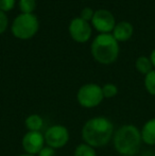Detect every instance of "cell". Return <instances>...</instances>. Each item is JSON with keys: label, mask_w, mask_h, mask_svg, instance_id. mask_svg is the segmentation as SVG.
I'll list each match as a JSON object with an SVG mask.
<instances>
[{"label": "cell", "mask_w": 155, "mask_h": 156, "mask_svg": "<svg viewBox=\"0 0 155 156\" xmlns=\"http://www.w3.org/2000/svg\"><path fill=\"white\" fill-rule=\"evenodd\" d=\"M115 133L114 123L108 118L98 116L88 119L81 131V136L85 144L93 148H103L113 140Z\"/></svg>", "instance_id": "obj_1"}, {"label": "cell", "mask_w": 155, "mask_h": 156, "mask_svg": "<svg viewBox=\"0 0 155 156\" xmlns=\"http://www.w3.org/2000/svg\"><path fill=\"white\" fill-rule=\"evenodd\" d=\"M35 8V0H19V9L23 14H32Z\"/></svg>", "instance_id": "obj_16"}, {"label": "cell", "mask_w": 155, "mask_h": 156, "mask_svg": "<svg viewBox=\"0 0 155 156\" xmlns=\"http://www.w3.org/2000/svg\"><path fill=\"white\" fill-rule=\"evenodd\" d=\"M115 150L119 155L135 156L140 151L143 139L140 129L133 124H124L116 129L113 137Z\"/></svg>", "instance_id": "obj_2"}, {"label": "cell", "mask_w": 155, "mask_h": 156, "mask_svg": "<svg viewBox=\"0 0 155 156\" xmlns=\"http://www.w3.org/2000/svg\"><path fill=\"white\" fill-rule=\"evenodd\" d=\"M91 32V26L89 25V23L81 17L72 19L69 25L70 36L77 43H86L87 41H89Z\"/></svg>", "instance_id": "obj_9"}, {"label": "cell", "mask_w": 155, "mask_h": 156, "mask_svg": "<svg viewBox=\"0 0 155 156\" xmlns=\"http://www.w3.org/2000/svg\"><path fill=\"white\" fill-rule=\"evenodd\" d=\"M102 87L95 83H88L79 88L77 93L78 103L84 108H93L99 106L103 101Z\"/></svg>", "instance_id": "obj_5"}, {"label": "cell", "mask_w": 155, "mask_h": 156, "mask_svg": "<svg viewBox=\"0 0 155 156\" xmlns=\"http://www.w3.org/2000/svg\"><path fill=\"white\" fill-rule=\"evenodd\" d=\"M93 15H95V12L93 11V9L85 8V9H83L82 12H81V18L84 19V20H86V21H89L93 19Z\"/></svg>", "instance_id": "obj_20"}, {"label": "cell", "mask_w": 155, "mask_h": 156, "mask_svg": "<svg viewBox=\"0 0 155 156\" xmlns=\"http://www.w3.org/2000/svg\"><path fill=\"white\" fill-rule=\"evenodd\" d=\"M18 156H36V155H31V154H27V153H23V154H20Z\"/></svg>", "instance_id": "obj_23"}, {"label": "cell", "mask_w": 155, "mask_h": 156, "mask_svg": "<svg viewBox=\"0 0 155 156\" xmlns=\"http://www.w3.org/2000/svg\"><path fill=\"white\" fill-rule=\"evenodd\" d=\"M143 142L148 146H155V118H151L140 129Z\"/></svg>", "instance_id": "obj_11"}, {"label": "cell", "mask_w": 155, "mask_h": 156, "mask_svg": "<svg viewBox=\"0 0 155 156\" xmlns=\"http://www.w3.org/2000/svg\"><path fill=\"white\" fill-rule=\"evenodd\" d=\"M44 137H45V142L48 147L58 150V149L64 148L68 144L69 131L64 125L54 124L46 129Z\"/></svg>", "instance_id": "obj_6"}, {"label": "cell", "mask_w": 155, "mask_h": 156, "mask_svg": "<svg viewBox=\"0 0 155 156\" xmlns=\"http://www.w3.org/2000/svg\"><path fill=\"white\" fill-rule=\"evenodd\" d=\"M135 67H136L137 71L141 74H148L149 72H151L153 70V65H152L150 58L148 56H139L135 62Z\"/></svg>", "instance_id": "obj_13"}, {"label": "cell", "mask_w": 155, "mask_h": 156, "mask_svg": "<svg viewBox=\"0 0 155 156\" xmlns=\"http://www.w3.org/2000/svg\"><path fill=\"white\" fill-rule=\"evenodd\" d=\"M145 88L151 96H155V70H152L148 74L145 76L143 80Z\"/></svg>", "instance_id": "obj_15"}, {"label": "cell", "mask_w": 155, "mask_h": 156, "mask_svg": "<svg viewBox=\"0 0 155 156\" xmlns=\"http://www.w3.org/2000/svg\"><path fill=\"white\" fill-rule=\"evenodd\" d=\"M93 28L100 32V34H108L110 32H113L116 20L115 17L110 11L107 10H98L95 12L93 19H91Z\"/></svg>", "instance_id": "obj_7"}, {"label": "cell", "mask_w": 155, "mask_h": 156, "mask_svg": "<svg viewBox=\"0 0 155 156\" xmlns=\"http://www.w3.org/2000/svg\"><path fill=\"white\" fill-rule=\"evenodd\" d=\"M91 54L98 63L110 65L119 55V44L113 34H99L91 44Z\"/></svg>", "instance_id": "obj_3"}, {"label": "cell", "mask_w": 155, "mask_h": 156, "mask_svg": "<svg viewBox=\"0 0 155 156\" xmlns=\"http://www.w3.org/2000/svg\"><path fill=\"white\" fill-rule=\"evenodd\" d=\"M45 137L41 132H29L28 131L21 139V147L27 154L37 155L39 151L45 147Z\"/></svg>", "instance_id": "obj_8"}, {"label": "cell", "mask_w": 155, "mask_h": 156, "mask_svg": "<svg viewBox=\"0 0 155 156\" xmlns=\"http://www.w3.org/2000/svg\"><path fill=\"white\" fill-rule=\"evenodd\" d=\"M8 23H9L8 16L5 15V13L0 10V34L5 32L6 28H8Z\"/></svg>", "instance_id": "obj_19"}, {"label": "cell", "mask_w": 155, "mask_h": 156, "mask_svg": "<svg viewBox=\"0 0 155 156\" xmlns=\"http://www.w3.org/2000/svg\"><path fill=\"white\" fill-rule=\"evenodd\" d=\"M73 156H97V153H96L95 148L83 142L75 149Z\"/></svg>", "instance_id": "obj_14"}, {"label": "cell", "mask_w": 155, "mask_h": 156, "mask_svg": "<svg viewBox=\"0 0 155 156\" xmlns=\"http://www.w3.org/2000/svg\"><path fill=\"white\" fill-rule=\"evenodd\" d=\"M38 28V19L35 15L21 13L13 21L12 33L16 38L30 39L37 33Z\"/></svg>", "instance_id": "obj_4"}, {"label": "cell", "mask_w": 155, "mask_h": 156, "mask_svg": "<svg viewBox=\"0 0 155 156\" xmlns=\"http://www.w3.org/2000/svg\"><path fill=\"white\" fill-rule=\"evenodd\" d=\"M36 156H55V150L48 146H45Z\"/></svg>", "instance_id": "obj_21"}, {"label": "cell", "mask_w": 155, "mask_h": 156, "mask_svg": "<svg viewBox=\"0 0 155 156\" xmlns=\"http://www.w3.org/2000/svg\"><path fill=\"white\" fill-rule=\"evenodd\" d=\"M150 61H151L152 65H153V67L155 68V49L152 50L151 54H150Z\"/></svg>", "instance_id": "obj_22"}, {"label": "cell", "mask_w": 155, "mask_h": 156, "mask_svg": "<svg viewBox=\"0 0 155 156\" xmlns=\"http://www.w3.org/2000/svg\"><path fill=\"white\" fill-rule=\"evenodd\" d=\"M102 94H103L104 98H106V99L114 98L118 94V87L115 84H113V83L104 84L103 86H102Z\"/></svg>", "instance_id": "obj_17"}, {"label": "cell", "mask_w": 155, "mask_h": 156, "mask_svg": "<svg viewBox=\"0 0 155 156\" xmlns=\"http://www.w3.org/2000/svg\"><path fill=\"white\" fill-rule=\"evenodd\" d=\"M15 5V0H0V10L2 12L11 11Z\"/></svg>", "instance_id": "obj_18"}, {"label": "cell", "mask_w": 155, "mask_h": 156, "mask_svg": "<svg viewBox=\"0 0 155 156\" xmlns=\"http://www.w3.org/2000/svg\"><path fill=\"white\" fill-rule=\"evenodd\" d=\"M134 28L129 21H120L116 23L114 30H113V36L115 39L119 41H126L132 37Z\"/></svg>", "instance_id": "obj_10"}, {"label": "cell", "mask_w": 155, "mask_h": 156, "mask_svg": "<svg viewBox=\"0 0 155 156\" xmlns=\"http://www.w3.org/2000/svg\"><path fill=\"white\" fill-rule=\"evenodd\" d=\"M118 156H122V155H118Z\"/></svg>", "instance_id": "obj_24"}, {"label": "cell", "mask_w": 155, "mask_h": 156, "mask_svg": "<svg viewBox=\"0 0 155 156\" xmlns=\"http://www.w3.org/2000/svg\"><path fill=\"white\" fill-rule=\"evenodd\" d=\"M25 125L29 132H41L44 126V119L37 114H32L26 118Z\"/></svg>", "instance_id": "obj_12"}]
</instances>
